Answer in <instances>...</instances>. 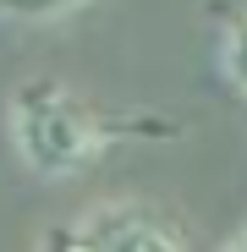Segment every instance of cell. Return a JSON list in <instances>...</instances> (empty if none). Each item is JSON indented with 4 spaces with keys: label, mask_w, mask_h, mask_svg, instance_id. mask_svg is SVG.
<instances>
[{
    "label": "cell",
    "mask_w": 247,
    "mask_h": 252,
    "mask_svg": "<svg viewBox=\"0 0 247 252\" xmlns=\"http://www.w3.org/2000/svg\"><path fill=\"white\" fill-rule=\"evenodd\" d=\"M11 115V143L22 154V164L33 176H82L94 159H105L115 143H171L181 137L187 126L176 115H159V110H110V104H94L82 99L77 88H66V82H28V88L11 94L6 104Z\"/></svg>",
    "instance_id": "6da1fadb"
},
{
    "label": "cell",
    "mask_w": 247,
    "mask_h": 252,
    "mask_svg": "<svg viewBox=\"0 0 247 252\" xmlns=\"http://www.w3.org/2000/svg\"><path fill=\"white\" fill-rule=\"evenodd\" d=\"M99 252H187V230L148 203H105L94 220H82Z\"/></svg>",
    "instance_id": "7a4b0ae2"
},
{
    "label": "cell",
    "mask_w": 247,
    "mask_h": 252,
    "mask_svg": "<svg viewBox=\"0 0 247 252\" xmlns=\"http://www.w3.org/2000/svg\"><path fill=\"white\" fill-rule=\"evenodd\" d=\"M220 71L225 82L247 99V6L220 11Z\"/></svg>",
    "instance_id": "3957f363"
},
{
    "label": "cell",
    "mask_w": 247,
    "mask_h": 252,
    "mask_svg": "<svg viewBox=\"0 0 247 252\" xmlns=\"http://www.w3.org/2000/svg\"><path fill=\"white\" fill-rule=\"evenodd\" d=\"M88 0H0V17L17 28H55L66 17H77Z\"/></svg>",
    "instance_id": "277c9868"
},
{
    "label": "cell",
    "mask_w": 247,
    "mask_h": 252,
    "mask_svg": "<svg viewBox=\"0 0 247 252\" xmlns=\"http://www.w3.org/2000/svg\"><path fill=\"white\" fill-rule=\"evenodd\" d=\"M38 252H99V247H94V236L82 225H50L38 236Z\"/></svg>",
    "instance_id": "5b68a950"
},
{
    "label": "cell",
    "mask_w": 247,
    "mask_h": 252,
    "mask_svg": "<svg viewBox=\"0 0 247 252\" xmlns=\"http://www.w3.org/2000/svg\"><path fill=\"white\" fill-rule=\"evenodd\" d=\"M225 252H247V225H242V230H236V236L225 241Z\"/></svg>",
    "instance_id": "8992f818"
}]
</instances>
